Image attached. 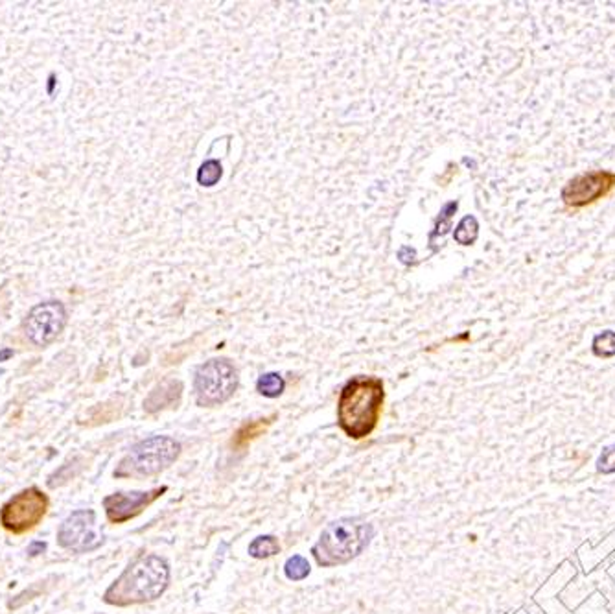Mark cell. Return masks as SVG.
Masks as SVG:
<instances>
[{
    "label": "cell",
    "instance_id": "cell-3",
    "mask_svg": "<svg viewBox=\"0 0 615 614\" xmlns=\"http://www.w3.org/2000/svg\"><path fill=\"white\" fill-rule=\"evenodd\" d=\"M374 529L361 518H339L323 529L317 545L312 548L319 566L332 568L351 563L371 545Z\"/></svg>",
    "mask_w": 615,
    "mask_h": 614
},
{
    "label": "cell",
    "instance_id": "cell-2",
    "mask_svg": "<svg viewBox=\"0 0 615 614\" xmlns=\"http://www.w3.org/2000/svg\"><path fill=\"white\" fill-rule=\"evenodd\" d=\"M170 585V566L162 557L148 554L135 559L103 592V601L117 607L148 604L160 598Z\"/></svg>",
    "mask_w": 615,
    "mask_h": 614
},
{
    "label": "cell",
    "instance_id": "cell-1",
    "mask_svg": "<svg viewBox=\"0 0 615 614\" xmlns=\"http://www.w3.org/2000/svg\"><path fill=\"white\" fill-rule=\"evenodd\" d=\"M385 390L376 376H355L341 390L337 401V422L352 439H365L382 417Z\"/></svg>",
    "mask_w": 615,
    "mask_h": 614
},
{
    "label": "cell",
    "instance_id": "cell-4",
    "mask_svg": "<svg viewBox=\"0 0 615 614\" xmlns=\"http://www.w3.org/2000/svg\"><path fill=\"white\" fill-rule=\"evenodd\" d=\"M180 445L168 435H153L133 445L115 469V478H149L160 474L179 458Z\"/></svg>",
    "mask_w": 615,
    "mask_h": 614
},
{
    "label": "cell",
    "instance_id": "cell-15",
    "mask_svg": "<svg viewBox=\"0 0 615 614\" xmlns=\"http://www.w3.org/2000/svg\"><path fill=\"white\" fill-rule=\"evenodd\" d=\"M310 572H312L310 563L303 556L289 557L286 565H284V574H286L289 581H303V579H306L310 576Z\"/></svg>",
    "mask_w": 615,
    "mask_h": 614
},
{
    "label": "cell",
    "instance_id": "cell-6",
    "mask_svg": "<svg viewBox=\"0 0 615 614\" xmlns=\"http://www.w3.org/2000/svg\"><path fill=\"white\" fill-rule=\"evenodd\" d=\"M50 500L37 487L17 492L0 509V526L13 535L32 531L44 518Z\"/></svg>",
    "mask_w": 615,
    "mask_h": 614
},
{
    "label": "cell",
    "instance_id": "cell-9",
    "mask_svg": "<svg viewBox=\"0 0 615 614\" xmlns=\"http://www.w3.org/2000/svg\"><path fill=\"white\" fill-rule=\"evenodd\" d=\"M168 487H155L149 491H131V492H112L103 498V509L106 517L111 524L129 522L131 518L138 517L146 508L157 502Z\"/></svg>",
    "mask_w": 615,
    "mask_h": 614
},
{
    "label": "cell",
    "instance_id": "cell-11",
    "mask_svg": "<svg viewBox=\"0 0 615 614\" xmlns=\"http://www.w3.org/2000/svg\"><path fill=\"white\" fill-rule=\"evenodd\" d=\"M180 391H183V384H180L179 380L166 379L157 388H153V391L149 393L148 399L144 401V410L148 411V413H155V411H160L165 410V408H171L174 404H179Z\"/></svg>",
    "mask_w": 615,
    "mask_h": 614
},
{
    "label": "cell",
    "instance_id": "cell-8",
    "mask_svg": "<svg viewBox=\"0 0 615 614\" xmlns=\"http://www.w3.org/2000/svg\"><path fill=\"white\" fill-rule=\"evenodd\" d=\"M103 542V535L96 528V513L78 509L65 518L58 529V545L74 554L96 550Z\"/></svg>",
    "mask_w": 615,
    "mask_h": 614
},
{
    "label": "cell",
    "instance_id": "cell-7",
    "mask_svg": "<svg viewBox=\"0 0 615 614\" xmlns=\"http://www.w3.org/2000/svg\"><path fill=\"white\" fill-rule=\"evenodd\" d=\"M67 325V308L61 301H44L33 306L22 321V332L33 347H48Z\"/></svg>",
    "mask_w": 615,
    "mask_h": 614
},
{
    "label": "cell",
    "instance_id": "cell-17",
    "mask_svg": "<svg viewBox=\"0 0 615 614\" xmlns=\"http://www.w3.org/2000/svg\"><path fill=\"white\" fill-rule=\"evenodd\" d=\"M13 356V351L11 349H4V351H0V362H6L8 358Z\"/></svg>",
    "mask_w": 615,
    "mask_h": 614
},
{
    "label": "cell",
    "instance_id": "cell-12",
    "mask_svg": "<svg viewBox=\"0 0 615 614\" xmlns=\"http://www.w3.org/2000/svg\"><path fill=\"white\" fill-rule=\"evenodd\" d=\"M276 419V413H273L271 417H264V419H255V421L244 422L242 426L234 432L233 439H230V447H233V452H242L249 447L256 438L264 435L269 426L273 424V421Z\"/></svg>",
    "mask_w": 615,
    "mask_h": 614
},
{
    "label": "cell",
    "instance_id": "cell-5",
    "mask_svg": "<svg viewBox=\"0 0 615 614\" xmlns=\"http://www.w3.org/2000/svg\"><path fill=\"white\" fill-rule=\"evenodd\" d=\"M238 373L228 360H210L197 369L194 380L196 401L203 408L219 406L234 395Z\"/></svg>",
    "mask_w": 615,
    "mask_h": 614
},
{
    "label": "cell",
    "instance_id": "cell-14",
    "mask_svg": "<svg viewBox=\"0 0 615 614\" xmlns=\"http://www.w3.org/2000/svg\"><path fill=\"white\" fill-rule=\"evenodd\" d=\"M286 388V382L282 379L280 374L276 373H267V374H262L258 382H256V390L258 393L267 399H275V397L282 395V391Z\"/></svg>",
    "mask_w": 615,
    "mask_h": 614
},
{
    "label": "cell",
    "instance_id": "cell-13",
    "mask_svg": "<svg viewBox=\"0 0 615 614\" xmlns=\"http://www.w3.org/2000/svg\"><path fill=\"white\" fill-rule=\"evenodd\" d=\"M249 556L255 559H267L280 551V542L273 535H260L249 545Z\"/></svg>",
    "mask_w": 615,
    "mask_h": 614
},
{
    "label": "cell",
    "instance_id": "cell-16",
    "mask_svg": "<svg viewBox=\"0 0 615 614\" xmlns=\"http://www.w3.org/2000/svg\"><path fill=\"white\" fill-rule=\"evenodd\" d=\"M44 550H47V545H44V542H32V545L28 546V554L32 557L43 554Z\"/></svg>",
    "mask_w": 615,
    "mask_h": 614
},
{
    "label": "cell",
    "instance_id": "cell-10",
    "mask_svg": "<svg viewBox=\"0 0 615 614\" xmlns=\"http://www.w3.org/2000/svg\"><path fill=\"white\" fill-rule=\"evenodd\" d=\"M615 185V174L610 172H591L584 174L569 183L564 188V201L571 207H582V205L593 204L595 199L603 198Z\"/></svg>",
    "mask_w": 615,
    "mask_h": 614
}]
</instances>
